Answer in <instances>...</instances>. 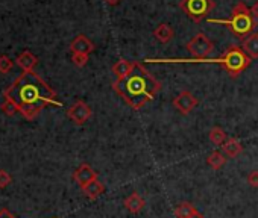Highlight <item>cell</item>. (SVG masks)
<instances>
[{"label": "cell", "instance_id": "1", "mask_svg": "<svg viewBox=\"0 0 258 218\" xmlns=\"http://www.w3.org/2000/svg\"><path fill=\"white\" fill-rule=\"evenodd\" d=\"M4 97L16 101L20 107V114L31 122L38 117L47 104L62 106L56 98V92L35 71H23L5 89Z\"/></svg>", "mask_w": 258, "mask_h": 218}, {"label": "cell", "instance_id": "2", "mask_svg": "<svg viewBox=\"0 0 258 218\" xmlns=\"http://www.w3.org/2000/svg\"><path fill=\"white\" fill-rule=\"evenodd\" d=\"M111 88L133 109L140 111L161 91V82L157 80L143 64L136 62L134 71L121 80L112 82Z\"/></svg>", "mask_w": 258, "mask_h": 218}, {"label": "cell", "instance_id": "3", "mask_svg": "<svg viewBox=\"0 0 258 218\" xmlns=\"http://www.w3.org/2000/svg\"><path fill=\"white\" fill-rule=\"evenodd\" d=\"M146 62H173V64H219L228 73L231 79H237L244 70L252 64V59L244 53L241 46H229L225 53L219 58H205V59H146Z\"/></svg>", "mask_w": 258, "mask_h": 218}, {"label": "cell", "instance_id": "4", "mask_svg": "<svg viewBox=\"0 0 258 218\" xmlns=\"http://www.w3.org/2000/svg\"><path fill=\"white\" fill-rule=\"evenodd\" d=\"M208 23H213V25H223L226 26L231 34L238 38V40H244L247 38L250 34H253V29L256 26L255 23V19L252 17L250 14V8H247L244 5V2H238L232 11H231V16L229 19H223V20H219V19H210Z\"/></svg>", "mask_w": 258, "mask_h": 218}, {"label": "cell", "instance_id": "5", "mask_svg": "<svg viewBox=\"0 0 258 218\" xmlns=\"http://www.w3.org/2000/svg\"><path fill=\"white\" fill-rule=\"evenodd\" d=\"M214 0H181L179 8L181 11L190 17L195 23L202 22L208 14L214 10Z\"/></svg>", "mask_w": 258, "mask_h": 218}, {"label": "cell", "instance_id": "6", "mask_svg": "<svg viewBox=\"0 0 258 218\" xmlns=\"http://www.w3.org/2000/svg\"><path fill=\"white\" fill-rule=\"evenodd\" d=\"M185 49L193 56V59H205L214 52V43L204 32H198L185 44Z\"/></svg>", "mask_w": 258, "mask_h": 218}, {"label": "cell", "instance_id": "7", "mask_svg": "<svg viewBox=\"0 0 258 218\" xmlns=\"http://www.w3.org/2000/svg\"><path fill=\"white\" fill-rule=\"evenodd\" d=\"M93 116V109L90 104H87L84 100H76L69 109H67V117L76 125L82 126L85 125Z\"/></svg>", "mask_w": 258, "mask_h": 218}, {"label": "cell", "instance_id": "8", "mask_svg": "<svg viewBox=\"0 0 258 218\" xmlns=\"http://www.w3.org/2000/svg\"><path fill=\"white\" fill-rule=\"evenodd\" d=\"M173 106H175V109L179 113V114H182V116H188L193 109L199 104V100L196 98V95L193 94V92H190V91H187V89H184V91H181L175 98H173Z\"/></svg>", "mask_w": 258, "mask_h": 218}, {"label": "cell", "instance_id": "9", "mask_svg": "<svg viewBox=\"0 0 258 218\" xmlns=\"http://www.w3.org/2000/svg\"><path fill=\"white\" fill-rule=\"evenodd\" d=\"M94 179H99V176H97V173L93 170V167H91L90 164H87V162L81 164V165L75 170V173H73V180H75L81 188L85 186L87 183H90V182L94 180Z\"/></svg>", "mask_w": 258, "mask_h": 218}, {"label": "cell", "instance_id": "10", "mask_svg": "<svg viewBox=\"0 0 258 218\" xmlns=\"http://www.w3.org/2000/svg\"><path fill=\"white\" fill-rule=\"evenodd\" d=\"M94 50L93 41L85 37V35H78L72 43H70V52L72 53H82V55H90Z\"/></svg>", "mask_w": 258, "mask_h": 218}, {"label": "cell", "instance_id": "11", "mask_svg": "<svg viewBox=\"0 0 258 218\" xmlns=\"http://www.w3.org/2000/svg\"><path fill=\"white\" fill-rule=\"evenodd\" d=\"M123 204L131 213H139V212H142L145 209L146 201L139 192H133V194H129L127 197H124Z\"/></svg>", "mask_w": 258, "mask_h": 218}, {"label": "cell", "instance_id": "12", "mask_svg": "<svg viewBox=\"0 0 258 218\" xmlns=\"http://www.w3.org/2000/svg\"><path fill=\"white\" fill-rule=\"evenodd\" d=\"M136 68V62H131V61H126V59H118L114 65H112V73L115 74L117 80H121L124 77H127L131 74Z\"/></svg>", "mask_w": 258, "mask_h": 218}, {"label": "cell", "instance_id": "13", "mask_svg": "<svg viewBox=\"0 0 258 218\" xmlns=\"http://www.w3.org/2000/svg\"><path fill=\"white\" fill-rule=\"evenodd\" d=\"M222 152L226 155V158H237L238 155H241V152H243V146H241V143L237 140V138H234V137H228V140L223 143V146H222Z\"/></svg>", "mask_w": 258, "mask_h": 218}, {"label": "cell", "instance_id": "14", "mask_svg": "<svg viewBox=\"0 0 258 218\" xmlns=\"http://www.w3.org/2000/svg\"><path fill=\"white\" fill-rule=\"evenodd\" d=\"M81 189H82V192H84V195H85L87 198L96 200V198H99V195L103 194L105 185H103L99 179H94V180H91L90 183H87L85 186H82Z\"/></svg>", "mask_w": 258, "mask_h": 218}, {"label": "cell", "instance_id": "15", "mask_svg": "<svg viewBox=\"0 0 258 218\" xmlns=\"http://www.w3.org/2000/svg\"><path fill=\"white\" fill-rule=\"evenodd\" d=\"M37 64H38V58L34 53H31L29 50H25L17 58V65L23 71H34V68L37 67Z\"/></svg>", "mask_w": 258, "mask_h": 218}, {"label": "cell", "instance_id": "16", "mask_svg": "<svg viewBox=\"0 0 258 218\" xmlns=\"http://www.w3.org/2000/svg\"><path fill=\"white\" fill-rule=\"evenodd\" d=\"M241 49L250 59H256L258 58V34H250L247 38H244L241 43Z\"/></svg>", "mask_w": 258, "mask_h": 218}, {"label": "cell", "instance_id": "17", "mask_svg": "<svg viewBox=\"0 0 258 218\" xmlns=\"http://www.w3.org/2000/svg\"><path fill=\"white\" fill-rule=\"evenodd\" d=\"M154 37L157 41H160L161 44H167L173 40L175 37V31L167 25V23H161L160 26H157V29L154 31Z\"/></svg>", "mask_w": 258, "mask_h": 218}, {"label": "cell", "instance_id": "18", "mask_svg": "<svg viewBox=\"0 0 258 218\" xmlns=\"http://www.w3.org/2000/svg\"><path fill=\"white\" fill-rule=\"evenodd\" d=\"M228 158L223 152L220 150H214L207 156V164L213 168V170H220L225 164H226Z\"/></svg>", "mask_w": 258, "mask_h": 218}, {"label": "cell", "instance_id": "19", "mask_svg": "<svg viewBox=\"0 0 258 218\" xmlns=\"http://www.w3.org/2000/svg\"><path fill=\"white\" fill-rule=\"evenodd\" d=\"M198 209L193 203L190 201H182L175 207V216L176 218H188L191 213H195Z\"/></svg>", "mask_w": 258, "mask_h": 218}, {"label": "cell", "instance_id": "20", "mask_svg": "<svg viewBox=\"0 0 258 218\" xmlns=\"http://www.w3.org/2000/svg\"><path fill=\"white\" fill-rule=\"evenodd\" d=\"M208 138H210V141H211L214 146H223V143L228 140V134H226L222 128L214 126V128L210 131Z\"/></svg>", "mask_w": 258, "mask_h": 218}, {"label": "cell", "instance_id": "21", "mask_svg": "<svg viewBox=\"0 0 258 218\" xmlns=\"http://www.w3.org/2000/svg\"><path fill=\"white\" fill-rule=\"evenodd\" d=\"M0 109L7 114V116H14V114H17V113H20V107H19V104L16 103V101H13L11 98H5V101L0 104Z\"/></svg>", "mask_w": 258, "mask_h": 218}, {"label": "cell", "instance_id": "22", "mask_svg": "<svg viewBox=\"0 0 258 218\" xmlns=\"http://www.w3.org/2000/svg\"><path fill=\"white\" fill-rule=\"evenodd\" d=\"M13 67H14V62L11 61L10 56H7V55H0V73H2V74H7V73H10V71L13 70Z\"/></svg>", "mask_w": 258, "mask_h": 218}, {"label": "cell", "instance_id": "23", "mask_svg": "<svg viewBox=\"0 0 258 218\" xmlns=\"http://www.w3.org/2000/svg\"><path fill=\"white\" fill-rule=\"evenodd\" d=\"M88 56H90V55L72 53V61H73V64H75L76 67L82 68V67H85V65H87V62H88Z\"/></svg>", "mask_w": 258, "mask_h": 218}, {"label": "cell", "instance_id": "24", "mask_svg": "<svg viewBox=\"0 0 258 218\" xmlns=\"http://www.w3.org/2000/svg\"><path fill=\"white\" fill-rule=\"evenodd\" d=\"M13 182V177L8 171L0 170V188H7Z\"/></svg>", "mask_w": 258, "mask_h": 218}, {"label": "cell", "instance_id": "25", "mask_svg": "<svg viewBox=\"0 0 258 218\" xmlns=\"http://www.w3.org/2000/svg\"><path fill=\"white\" fill-rule=\"evenodd\" d=\"M247 183H249V186H252V188H258V170H252L249 174H247Z\"/></svg>", "mask_w": 258, "mask_h": 218}, {"label": "cell", "instance_id": "26", "mask_svg": "<svg viewBox=\"0 0 258 218\" xmlns=\"http://www.w3.org/2000/svg\"><path fill=\"white\" fill-rule=\"evenodd\" d=\"M250 14H252V17L255 19V22H258V0L256 2L252 5V8H250Z\"/></svg>", "mask_w": 258, "mask_h": 218}, {"label": "cell", "instance_id": "27", "mask_svg": "<svg viewBox=\"0 0 258 218\" xmlns=\"http://www.w3.org/2000/svg\"><path fill=\"white\" fill-rule=\"evenodd\" d=\"M0 218H16L7 207H4L2 210H0Z\"/></svg>", "mask_w": 258, "mask_h": 218}, {"label": "cell", "instance_id": "28", "mask_svg": "<svg viewBox=\"0 0 258 218\" xmlns=\"http://www.w3.org/2000/svg\"><path fill=\"white\" fill-rule=\"evenodd\" d=\"M188 218H205V216H204V213H201L199 210H196V212H195V213H191Z\"/></svg>", "mask_w": 258, "mask_h": 218}, {"label": "cell", "instance_id": "29", "mask_svg": "<svg viewBox=\"0 0 258 218\" xmlns=\"http://www.w3.org/2000/svg\"><path fill=\"white\" fill-rule=\"evenodd\" d=\"M105 2L108 4V5H111V7H115V5H118L121 0H105Z\"/></svg>", "mask_w": 258, "mask_h": 218}]
</instances>
